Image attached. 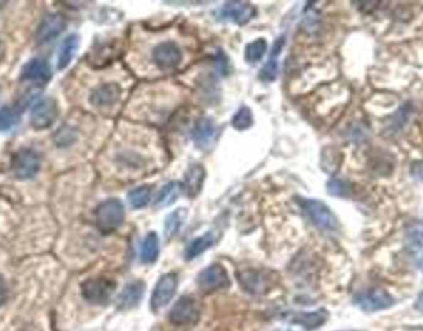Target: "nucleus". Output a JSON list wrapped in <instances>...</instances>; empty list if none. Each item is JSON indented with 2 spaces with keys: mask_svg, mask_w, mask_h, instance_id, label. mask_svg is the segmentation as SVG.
<instances>
[{
  "mask_svg": "<svg viewBox=\"0 0 423 331\" xmlns=\"http://www.w3.org/2000/svg\"><path fill=\"white\" fill-rule=\"evenodd\" d=\"M255 15V8L248 1H228L219 9V21L245 25Z\"/></svg>",
  "mask_w": 423,
  "mask_h": 331,
  "instance_id": "nucleus-10",
  "label": "nucleus"
},
{
  "mask_svg": "<svg viewBox=\"0 0 423 331\" xmlns=\"http://www.w3.org/2000/svg\"><path fill=\"white\" fill-rule=\"evenodd\" d=\"M21 80L33 83L46 84L51 80V68L44 58L35 57L24 65Z\"/></svg>",
  "mask_w": 423,
  "mask_h": 331,
  "instance_id": "nucleus-15",
  "label": "nucleus"
},
{
  "mask_svg": "<svg viewBox=\"0 0 423 331\" xmlns=\"http://www.w3.org/2000/svg\"><path fill=\"white\" fill-rule=\"evenodd\" d=\"M253 112L248 107H239L232 119V126L238 131L248 130L253 125Z\"/></svg>",
  "mask_w": 423,
  "mask_h": 331,
  "instance_id": "nucleus-28",
  "label": "nucleus"
},
{
  "mask_svg": "<svg viewBox=\"0 0 423 331\" xmlns=\"http://www.w3.org/2000/svg\"><path fill=\"white\" fill-rule=\"evenodd\" d=\"M145 285L141 280H134L124 287L119 298H118V308L133 309L140 303L144 297Z\"/></svg>",
  "mask_w": 423,
  "mask_h": 331,
  "instance_id": "nucleus-19",
  "label": "nucleus"
},
{
  "mask_svg": "<svg viewBox=\"0 0 423 331\" xmlns=\"http://www.w3.org/2000/svg\"><path fill=\"white\" fill-rule=\"evenodd\" d=\"M238 280L243 290L253 295H264L277 285L280 277L274 270H244L238 272Z\"/></svg>",
  "mask_w": 423,
  "mask_h": 331,
  "instance_id": "nucleus-1",
  "label": "nucleus"
},
{
  "mask_svg": "<svg viewBox=\"0 0 423 331\" xmlns=\"http://www.w3.org/2000/svg\"><path fill=\"white\" fill-rule=\"evenodd\" d=\"M6 297H8V285H6V280L0 275V305L4 303Z\"/></svg>",
  "mask_w": 423,
  "mask_h": 331,
  "instance_id": "nucleus-32",
  "label": "nucleus"
},
{
  "mask_svg": "<svg viewBox=\"0 0 423 331\" xmlns=\"http://www.w3.org/2000/svg\"><path fill=\"white\" fill-rule=\"evenodd\" d=\"M215 240H217V236H215L214 231H208L205 235L192 240L190 245L187 246L186 251H185L186 260L190 261V260H193L195 257L200 256L202 253H205L208 248L213 246Z\"/></svg>",
  "mask_w": 423,
  "mask_h": 331,
  "instance_id": "nucleus-21",
  "label": "nucleus"
},
{
  "mask_svg": "<svg viewBox=\"0 0 423 331\" xmlns=\"http://www.w3.org/2000/svg\"><path fill=\"white\" fill-rule=\"evenodd\" d=\"M177 285H178V278L176 273H166L160 277L150 300V307L154 312H158L160 309L166 307L171 302V299L176 293Z\"/></svg>",
  "mask_w": 423,
  "mask_h": 331,
  "instance_id": "nucleus-9",
  "label": "nucleus"
},
{
  "mask_svg": "<svg viewBox=\"0 0 423 331\" xmlns=\"http://www.w3.org/2000/svg\"><path fill=\"white\" fill-rule=\"evenodd\" d=\"M421 268H422V270H423V261H422V263H421Z\"/></svg>",
  "mask_w": 423,
  "mask_h": 331,
  "instance_id": "nucleus-34",
  "label": "nucleus"
},
{
  "mask_svg": "<svg viewBox=\"0 0 423 331\" xmlns=\"http://www.w3.org/2000/svg\"><path fill=\"white\" fill-rule=\"evenodd\" d=\"M297 203L305 211V214L310 218L312 224L316 225L317 228L327 231L338 228V219L323 201L308 198H297Z\"/></svg>",
  "mask_w": 423,
  "mask_h": 331,
  "instance_id": "nucleus-3",
  "label": "nucleus"
},
{
  "mask_svg": "<svg viewBox=\"0 0 423 331\" xmlns=\"http://www.w3.org/2000/svg\"><path fill=\"white\" fill-rule=\"evenodd\" d=\"M289 322L302 325L308 330H313L322 327L328 319V312L326 309H318L316 312H289L286 315Z\"/></svg>",
  "mask_w": 423,
  "mask_h": 331,
  "instance_id": "nucleus-17",
  "label": "nucleus"
},
{
  "mask_svg": "<svg viewBox=\"0 0 423 331\" xmlns=\"http://www.w3.org/2000/svg\"><path fill=\"white\" fill-rule=\"evenodd\" d=\"M79 48V36L76 33H71L61 43L57 56V70H63L71 65L75 58L76 53Z\"/></svg>",
  "mask_w": 423,
  "mask_h": 331,
  "instance_id": "nucleus-20",
  "label": "nucleus"
},
{
  "mask_svg": "<svg viewBox=\"0 0 423 331\" xmlns=\"http://www.w3.org/2000/svg\"><path fill=\"white\" fill-rule=\"evenodd\" d=\"M187 219V209L185 208H178L173 213L166 216L165 219V224H163V233H165V238L166 240H171L175 238L180 228H182L183 223Z\"/></svg>",
  "mask_w": 423,
  "mask_h": 331,
  "instance_id": "nucleus-23",
  "label": "nucleus"
},
{
  "mask_svg": "<svg viewBox=\"0 0 423 331\" xmlns=\"http://www.w3.org/2000/svg\"><path fill=\"white\" fill-rule=\"evenodd\" d=\"M328 191L332 196H345L349 193V186L343 181L335 179L328 183Z\"/></svg>",
  "mask_w": 423,
  "mask_h": 331,
  "instance_id": "nucleus-31",
  "label": "nucleus"
},
{
  "mask_svg": "<svg viewBox=\"0 0 423 331\" xmlns=\"http://www.w3.org/2000/svg\"><path fill=\"white\" fill-rule=\"evenodd\" d=\"M182 191H183V188H182L181 183H168L158 193L155 206L158 208H168V206H173V203L178 199V196H181Z\"/></svg>",
  "mask_w": 423,
  "mask_h": 331,
  "instance_id": "nucleus-24",
  "label": "nucleus"
},
{
  "mask_svg": "<svg viewBox=\"0 0 423 331\" xmlns=\"http://www.w3.org/2000/svg\"><path fill=\"white\" fill-rule=\"evenodd\" d=\"M217 134L218 130L213 120L210 117H200V120L195 122L192 129L191 137L198 149H205L212 146L215 141Z\"/></svg>",
  "mask_w": 423,
  "mask_h": 331,
  "instance_id": "nucleus-14",
  "label": "nucleus"
},
{
  "mask_svg": "<svg viewBox=\"0 0 423 331\" xmlns=\"http://www.w3.org/2000/svg\"><path fill=\"white\" fill-rule=\"evenodd\" d=\"M121 95V88L119 84L106 83L94 89L91 95V103L97 107H109L119 100Z\"/></svg>",
  "mask_w": 423,
  "mask_h": 331,
  "instance_id": "nucleus-16",
  "label": "nucleus"
},
{
  "mask_svg": "<svg viewBox=\"0 0 423 331\" xmlns=\"http://www.w3.org/2000/svg\"><path fill=\"white\" fill-rule=\"evenodd\" d=\"M126 219V208L119 199L103 201L96 210V221L102 233H111L121 228Z\"/></svg>",
  "mask_w": 423,
  "mask_h": 331,
  "instance_id": "nucleus-2",
  "label": "nucleus"
},
{
  "mask_svg": "<svg viewBox=\"0 0 423 331\" xmlns=\"http://www.w3.org/2000/svg\"><path fill=\"white\" fill-rule=\"evenodd\" d=\"M354 303L365 312H377L387 309L395 304V299L384 290H370L358 294L354 298Z\"/></svg>",
  "mask_w": 423,
  "mask_h": 331,
  "instance_id": "nucleus-11",
  "label": "nucleus"
},
{
  "mask_svg": "<svg viewBox=\"0 0 423 331\" xmlns=\"http://www.w3.org/2000/svg\"><path fill=\"white\" fill-rule=\"evenodd\" d=\"M153 60L161 70H173L181 63V48L175 42L158 43L153 50Z\"/></svg>",
  "mask_w": 423,
  "mask_h": 331,
  "instance_id": "nucleus-12",
  "label": "nucleus"
},
{
  "mask_svg": "<svg viewBox=\"0 0 423 331\" xmlns=\"http://www.w3.org/2000/svg\"><path fill=\"white\" fill-rule=\"evenodd\" d=\"M67 28V21L60 14H49L42 20L36 33L39 45H46L58 38Z\"/></svg>",
  "mask_w": 423,
  "mask_h": 331,
  "instance_id": "nucleus-13",
  "label": "nucleus"
},
{
  "mask_svg": "<svg viewBox=\"0 0 423 331\" xmlns=\"http://www.w3.org/2000/svg\"><path fill=\"white\" fill-rule=\"evenodd\" d=\"M260 73L261 80L265 82H274L279 73V56L270 55L269 61L264 65Z\"/></svg>",
  "mask_w": 423,
  "mask_h": 331,
  "instance_id": "nucleus-29",
  "label": "nucleus"
},
{
  "mask_svg": "<svg viewBox=\"0 0 423 331\" xmlns=\"http://www.w3.org/2000/svg\"><path fill=\"white\" fill-rule=\"evenodd\" d=\"M20 120V112L13 107H0V132L9 131Z\"/></svg>",
  "mask_w": 423,
  "mask_h": 331,
  "instance_id": "nucleus-27",
  "label": "nucleus"
},
{
  "mask_svg": "<svg viewBox=\"0 0 423 331\" xmlns=\"http://www.w3.org/2000/svg\"><path fill=\"white\" fill-rule=\"evenodd\" d=\"M414 307H416L417 310L423 312V292L422 293L419 294V298H417V300H416V304H414Z\"/></svg>",
  "mask_w": 423,
  "mask_h": 331,
  "instance_id": "nucleus-33",
  "label": "nucleus"
},
{
  "mask_svg": "<svg viewBox=\"0 0 423 331\" xmlns=\"http://www.w3.org/2000/svg\"><path fill=\"white\" fill-rule=\"evenodd\" d=\"M200 308L191 297H181L170 312V322L176 327H187L200 319Z\"/></svg>",
  "mask_w": 423,
  "mask_h": 331,
  "instance_id": "nucleus-8",
  "label": "nucleus"
},
{
  "mask_svg": "<svg viewBox=\"0 0 423 331\" xmlns=\"http://www.w3.org/2000/svg\"><path fill=\"white\" fill-rule=\"evenodd\" d=\"M205 178V169L202 164H195L188 168L185 174V181L182 183V188L187 196L190 198L198 196L203 188Z\"/></svg>",
  "mask_w": 423,
  "mask_h": 331,
  "instance_id": "nucleus-18",
  "label": "nucleus"
},
{
  "mask_svg": "<svg viewBox=\"0 0 423 331\" xmlns=\"http://www.w3.org/2000/svg\"><path fill=\"white\" fill-rule=\"evenodd\" d=\"M116 282L107 277H93L84 280L81 285V292L88 303L103 305L109 302L116 290Z\"/></svg>",
  "mask_w": 423,
  "mask_h": 331,
  "instance_id": "nucleus-4",
  "label": "nucleus"
},
{
  "mask_svg": "<svg viewBox=\"0 0 423 331\" xmlns=\"http://www.w3.org/2000/svg\"><path fill=\"white\" fill-rule=\"evenodd\" d=\"M267 51V42L265 38H256L245 47V60L249 63H258L261 61Z\"/></svg>",
  "mask_w": 423,
  "mask_h": 331,
  "instance_id": "nucleus-26",
  "label": "nucleus"
},
{
  "mask_svg": "<svg viewBox=\"0 0 423 331\" xmlns=\"http://www.w3.org/2000/svg\"><path fill=\"white\" fill-rule=\"evenodd\" d=\"M150 199H151V186H138L128 194V201L134 209H143L149 204Z\"/></svg>",
  "mask_w": 423,
  "mask_h": 331,
  "instance_id": "nucleus-25",
  "label": "nucleus"
},
{
  "mask_svg": "<svg viewBox=\"0 0 423 331\" xmlns=\"http://www.w3.org/2000/svg\"><path fill=\"white\" fill-rule=\"evenodd\" d=\"M409 248L414 252H421L423 250V226L416 225L409 231Z\"/></svg>",
  "mask_w": 423,
  "mask_h": 331,
  "instance_id": "nucleus-30",
  "label": "nucleus"
},
{
  "mask_svg": "<svg viewBox=\"0 0 423 331\" xmlns=\"http://www.w3.org/2000/svg\"><path fill=\"white\" fill-rule=\"evenodd\" d=\"M160 253V240L158 233H149L140 248V260L143 263H154Z\"/></svg>",
  "mask_w": 423,
  "mask_h": 331,
  "instance_id": "nucleus-22",
  "label": "nucleus"
},
{
  "mask_svg": "<svg viewBox=\"0 0 423 331\" xmlns=\"http://www.w3.org/2000/svg\"><path fill=\"white\" fill-rule=\"evenodd\" d=\"M41 168V156L34 149H20L13 159V172L21 181L31 179Z\"/></svg>",
  "mask_w": 423,
  "mask_h": 331,
  "instance_id": "nucleus-6",
  "label": "nucleus"
},
{
  "mask_svg": "<svg viewBox=\"0 0 423 331\" xmlns=\"http://www.w3.org/2000/svg\"><path fill=\"white\" fill-rule=\"evenodd\" d=\"M197 283L205 293L225 290L230 285L228 272L219 263H213L200 272L197 277Z\"/></svg>",
  "mask_w": 423,
  "mask_h": 331,
  "instance_id": "nucleus-7",
  "label": "nucleus"
},
{
  "mask_svg": "<svg viewBox=\"0 0 423 331\" xmlns=\"http://www.w3.org/2000/svg\"><path fill=\"white\" fill-rule=\"evenodd\" d=\"M58 105L53 98L40 99L34 105L30 122L35 130H46L51 127L58 117Z\"/></svg>",
  "mask_w": 423,
  "mask_h": 331,
  "instance_id": "nucleus-5",
  "label": "nucleus"
}]
</instances>
